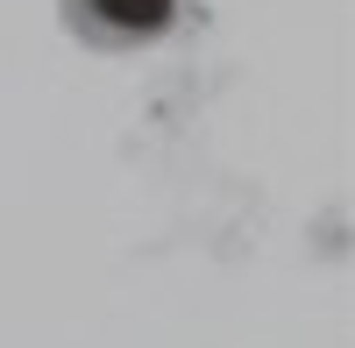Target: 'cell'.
Wrapping results in <instances>:
<instances>
[{
	"label": "cell",
	"instance_id": "1",
	"mask_svg": "<svg viewBox=\"0 0 355 348\" xmlns=\"http://www.w3.org/2000/svg\"><path fill=\"white\" fill-rule=\"evenodd\" d=\"M85 50H142L178 21V0H57Z\"/></svg>",
	"mask_w": 355,
	"mask_h": 348
}]
</instances>
